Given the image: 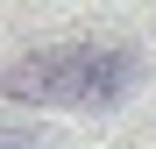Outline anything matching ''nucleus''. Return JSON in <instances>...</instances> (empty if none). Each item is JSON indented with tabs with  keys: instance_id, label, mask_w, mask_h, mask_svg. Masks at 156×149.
<instances>
[{
	"instance_id": "f257e3e1",
	"label": "nucleus",
	"mask_w": 156,
	"mask_h": 149,
	"mask_svg": "<svg viewBox=\"0 0 156 149\" xmlns=\"http://www.w3.org/2000/svg\"><path fill=\"white\" fill-rule=\"evenodd\" d=\"M142 78L135 50H36L0 71V99L21 107H114Z\"/></svg>"
},
{
	"instance_id": "f03ea898",
	"label": "nucleus",
	"mask_w": 156,
	"mask_h": 149,
	"mask_svg": "<svg viewBox=\"0 0 156 149\" xmlns=\"http://www.w3.org/2000/svg\"><path fill=\"white\" fill-rule=\"evenodd\" d=\"M0 149H43V128H0Z\"/></svg>"
}]
</instances>
